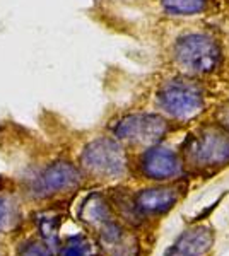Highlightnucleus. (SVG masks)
I'll return each mask as SVG.
<instances>
[{"instance_id":"423d86ee","label":"nucleus","mask_w":229,"mask_h":256,"mask_svg":"<svg viewBox=\"0 0 229 256\" xmlns=\"http://www.w3.org/2000/svg\"><path fill=\"white\" fill-rule=\"evenodd\" d=\"M81 172L70 162L58 160L45 169L35 181V193L38 196H52L55 193L76 190L81 184Z\"/></svg>"},{"instance_id":"39448f33","label":"nucleus","mask_w":229,"mask_h":256,"mask_svg":"<svg viewBox=\"0 0 229 256\" xmlns=\"http://www.w3.org/2000/svg\"><path fill=\"white\" fill-rule=\"evenodd\" d=\"M186 154L197 166L215 168L229 162V135L219 130H203L190 138Z\"/></svg>"},{"instance_id":"4468645a","label":"nucleus","mask_w":229,"mask_h":256,"mask_svg":"<svg viewBox=\"0 0 229 256\" xmlns=\"http://www.w3.org/2000/svg\"><path fill=\"white\" fill-rule=\"evenodd\" d=\"M60 256H94V246L86 238H70L69 242L62 248Z\"/></svg>"},{"instance_id":"ddd939ff","label":"nucleus","mask_w":229,"mask_h":256,"mask_svg":"<svg viewBox=\"0 0 229 256\" xmlns=\"http://www.w3.org/2000/svg\"><path fill=\"white\" fill-rule=\"evenodd\" d=\"M162 6L169 14L188 16L205 9V0H162Z\"/></svg>"},{"instance_id":"f8f14e48","label":"nucleus","mask_w":229,"mask_h":256,"mask_svg":"<svg viewBox=\"0 0 229 256\" xmlns=\"http://www.w3.org/2000/svg\"><path fill=\"white\" fill-rule=\"evenodd\" d=\"M60 222L62 216H58L55 212H43L38 216V227H40V234L43 236V239L50 244L55 242L57 244V236L58 230H60Z\"/></svg>"},{"instance_id":"dca6fc26","label":"nucleus","mask_w":229,"mask_h":256,"mask_svg":"<svg viewBox=\"0 0 229 256\" xmlns=\"http://www.w3.org/2000/svg\"><path fill=\"white\" fill-rule=\"evenodd\" d=\"M7 220H9V205L4 198H0V230L6 227Z\"/></svg>"},{"instance_id":"9b49d317","label":"nucleus","mask_w":229,"mask_h":256,"mask_svg":"<svg viewBox=\"0 0 229 256\" xmlns=\"http://www.w3.org/2000/svg\"><path fill=\"white\" fill-rule=\"evenodd\" d=\"M79 217H81L82 222H86L87 226L94 227L98 230L110 220H113L106 200L99 193H93V195L86 198L81 207V212H79Z\"/></svg>"},{"instance_id":"0eeeda50","label":"nucleus","mask_w":229,"mask_h":256,"mask_svg":"<svg viewBox=\"0 0 229 256\" xmlns=\"http://www.w3.org/2000/svg\"><path fill=\"white\" fill-rule=\"evenodd\" d=\"M142 171L152 180H171L183 172L181 160L173 150L152 147L142 156Z\"/></svg>"},{"instance_id":"2eb2a0df","label":"nucleus","mask_w":229,"mask_h":256,"mask_svg":"<svg viewBox=\"0 0 229 256\" xmlns=\"http://www.w3.org/2000/svg\"><path fill=\"white\" fill-rule=\"evenodd\" d=\"M19 256H52V250L45 242H29L23 248Z\"/></svg>"},{"instance_id":"7ed1b4c3","label":"nucleus","mask_w":229,"mask_h":256,"mask_svg":"<svg viewBox=\"0 0 229 256\" xmlns=\"http://www.w3.org/2000/svg\"><path fill=\"white\" fill-rule=\"evenodd\" d=\"M157 101L164 113L176 120H190L203 108V94L193 82L174 79L162 86Z\"/></svg>"},{"instance_id":"f3484780","label":"nucleus","mask_w":229,"mask_h":256,"mask_svg":"<svg viewBox=\"0 0 229 256\" xmlns=\"http://www.w3.org/2000/svg\"><path fill=\"white\" fill-rule=\"evenodd\" d=\"M217 122L220 123V126H224V130L229 132V104L222 106L217 113Z\"/></svg>"},{"instance_id":"20e7f679","label":"nucleus","mask_w":229,"mask_h":256,"mask_svg":"<svg viewBox=\"0 0 229 256\" xmlns=\"http://www.w3.org/2000/svg\"><path fill=\"white\" fill-rule=\"evenodd\" d=\"M168 132V123L156 114H130L115 126V137L135 146H154Z\"/></svg>"},{"instance_id":"1a4fd4ad","label":"nucleus","mask_w":229,"mask_h":256,"mask_svg":"<svg viewBox=\"0 0 229 256\" xmlns=\"http://www.w3.org/2000/svg\"><path fill=\"white\" fill-rule=\"evenodd\" d=\"M99 232V242L110 256H139V241L135 236L128 234L115 220L103 226Z\"/></svg>"},{"instance_id":"6e6552de","label":"nucleus","mask_w":229,"mask_h":256,"mask_svg":"<svg viewBox=\"0 0 229 256\" xmlns=\"http://www.w3.org/2000/svg\"><path fill=\"white\" fill-rule=\"evenodd\" d=\"M214 244V234L207 226H197L183 232L171 246L166 250L164 256H203Z\"/></svg>"},{"instance_id":"f03ea898","label":"nucleus","mask_w":229,"mask_h":256,"mask_svg":"<svg viewBox=\"0 0 229 256\" xmlns=\"http://www.w3.org/2000/svg\"><path fill=\"white\" fill-rule=\"evenodd\" d=\"M176 60L191 76L212 72L220 62V48L205 34H186L176 44Z\"/></svg>"},{"instance_id":"9d476101","label":"nucleus","mask_w":229,"mask_h":256,"mask_svg":"<svg viewBox=\"0 0 229 256\" xmlns=\"http://www.w3.org/2000/svg\"><path fill=\"white\" fill-rule=\"evenodd\" d=\"M178 202V192L174 188H147L135 196V208L142 214H164Z\"/></svg>"},{"instance_id":"f257e3e1","label":"nucleus","mask_w":229,"mask_h":256,"mask_svg":"<svg viewBox=\"0 0 229 256\" xmlns=\"http://www.w3.org/2000/svg\"><path fill=\"white\" fill-rule=\"evenodd\" d=\"M82 168L99 180H118L127 172V156L113 138H96L87 144L81 154Z\"/></svg>"}]
</instances>
